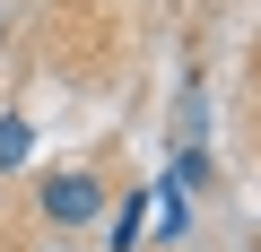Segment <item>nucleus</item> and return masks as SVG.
I'll list each match as a JSON object with an SVG mask.
<instances>
[{
  "label": "nucleus",
  "mask_w": 261,
  "mask_h": 252,
  "mask_svg": "<svg viewBox=\"0 0 261 252\" xmlns=\"http://www.w3.org/2000/svg\"><path fill=\"white\" fill-rule=\"evenodd\" d=\"M35 209H44V226H96L105 217V174L96 165H53L35 183Z\"/></svg>",
  "instance_id": "f257e3e1"
},
{
  "label": "nucleus",
  "mask_w": 261,
  "mask_h": 252,
  "mask_svg": "<svg viewBox=\"0 0 261 252\" xmlns=\"http://www.w3.org/2000/svg\"><path fill=\"white\" fill-rule=\"evenodd\" d=\"M174 139H183V148H200V139H209V87H200V78H183V104H174Z\"/></svg>",
  "instance_id": "f03ea898"
},
{
  "label": "nucleus",
  "mask_w": 261,
  "mask_h": 252,
  "mask_svg": "<svg viewBox=\"0 0 261 252\" xmlns=\"http://www.w3.org/2000/svg\"><path fill=\"white\" fill-rule=\"evenodd\" d=\"M27 157H35V122H27V113H0V174L27 165Z\"/></svg>",
  "instance_id": "7ed1b4c3"
},
{
  "label": "nucleus",
  "mask_w": 261,
  "mask_h": 252,
  "mask_svg": "<svg viewBox=\"0 0 261 252\" xmlns=\"http://www.w3.org/2000/svg\"><path fill=\"white\" fill-rule=\"evenodd\" d=\"M140 217H148V191H130V200H122V217H113V252L140 243Z\"/></svg>",
  "instance_id": "20e7f679"
}]
</instances>
